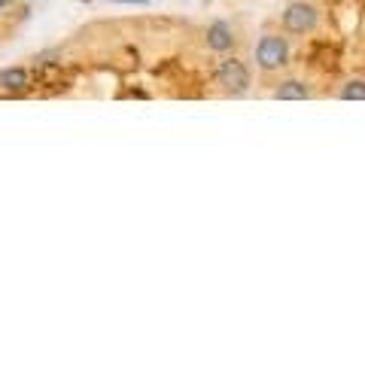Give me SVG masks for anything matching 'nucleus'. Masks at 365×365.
<instances>
[{"instance_id": "f257e3e1", "label": "nucleus", "mask_w": 365, "mask_h": 365, "mask_svg": "<svg viewBox=\"0 0 365 365\" xmlns=\"http://www.w3.org/2000/svg\"><path fill=\"white\" fill-rule=\"evenodd\" d=\"M280 28L289 37H307L319 28V6L311 0H289L280 13Z\"/></svg>"}, {"instance_id": "f03ea898", "label": "nucleus", "mask_w": 365, "mask_h": 365, "mask_svg": "<svg viewBox=\"0 0 365 365\" xmlns=\"http://www.w3.org/2000/svg\"><path fill=\"white\" fill-rule=\"evenodd\" d=\"M289 40L283 34H262L259 43H256V67L262 73H277L289 64Z\"/></svg>"}, {"instance_id": "7ed1b4c3", "label": "nucleus", "mask_w": 365, "mask_h": 365, "mask_svg": "<svg viewBox=\"0 0 365 365\" xmlns=\"http://www.w3.org/2000/svg\"><path fill=\"white\" fill-rule=\"evenodd\" d=\"M213 79H216V86H220L225 95H232V98H244L250 91V86H253V73H250V67L241 58H235V55H228V58H222L220 64H216Z\"/></svg>"}, {"instance_id": "20e7f679", "label": "nucleus", "mask_w": 365, "mask_h": 365, "mask_svg": "<svg viewBox=\"0 0 365 365\" xmlns=\"http://www.w3.org/2000/svg\"><path fill=\"white\" fill-rule=\"evenodd\" d=\"M204 46H207L210 52H220V55L235 52L237 34H235V28H232V21H225V19L210 21L207 31H204Z\"/></svg>"}, {"instance_id": "39448f33", "label": "nucleus", "mask_w": 365, "mask_h": 365, "mask_svg": "<svg viewBox=\"0 0 365 365\" xmlns=\"http://www.w3.org/2000/svg\"><path fill=\"white\" fill-rule=\"evenodd\" d=\"M314 95V88L304 83V79H283V83L274 88V98L277 101H307Z\"/></svg>"}, {"instance_id": "423d86ee", "label": "nucleus", "mask_w": 365, "mask_h": 365, "mask_svg": "<svg viewBox=\"0 0 365 365\" xmlns=\"http://www.w3.org/2000/svg\"><path fill=\"white\" fill-rule=\"evenodd\" d=\"M28 83H31L28 67H6V71H0V88L4 91H25Z\"/></svg>"}, {"instance_id": "0eeeda50", "label": "nucleus", "mask_w": 365, "mask_h": 365, "mask_svg": "<svg viewBox=\"0 0 365 365\" xmlns=\"http://www.w3.org/2000/svg\"><path fill=\"white\" fill-rule=\"evenodd\" d=\"M341 101H365V79H350L344 83V88L338 91Z\"/></svg>"}, {"instance_id": "6e6552de", "label": "nucleus", "mask_w": 365, "mask_h": 365, "mask_svg": "<svg viewBox=\"0 0 365 365\" xmlns=\"http://www.w3.org/2000/svg\"><path fill=\"white\" fill-rule=\"evenodd\" d=\"M110 4H137V6H146L150 0H110Z\"/></svg>"}, {"instance_id": "1a4fd4ad", "label": "nucleus", "mask_w": 365, "mask_h": 365, "mask_svg": "<svg viewBox=\"0 0 365 365\" xmlns=\"http://www.w3.org/2000/svg\"><path fill=\"white\" fill-rule=\"evenodd\" d=\"M13 4H16V0H0V13H6V9L13 6Z\"/></svg>"}, {"instance_id": "9d476101", "label": "nucleus", "mask_w": 365, "mask_h": 365, "mask_svg": "<svg viewBox=\"0 0 365 365\" xmlns=\"http://www.w3.org/2000/svg\"><path fill=\"white\" fill-rule=\"evenodd\" d=\"M83 4H86V0H83Z\"/></svg>"}]
</instances>
